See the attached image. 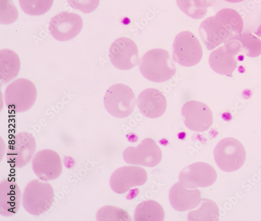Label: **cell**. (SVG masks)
I'll use <instances>...</instances> for the list:
<instances>
[{
    "label": "cell",
    "mask_w": 261,
    "mask_h": 221,
    "mask_svg": "<svg viewBox=\"0 0 261 221\" xmlns=\"http://www.w3.org/2000/svg\"><path fill=\"white\" fill-rule=\"evenodd\" d=\"M139 68L146 79L154 82L168 81L176 72L175 64L169 52L161 49L147 52L140 60Z\"/></svg>",
    "instance_id": "cell-1"
},
{
    "label": "cell",
    "mask_w": 261,
    "mask_h": 221,
    "mask_svg": "<svg viewBox=\"0 0 261 221\" xmlns=\"http://www.w3.org/2000/svg\"><path fill=\"white\" fill-rule=\"evenodd\" d=\"M54 198V191L49 183L35 179L27 185L23 195L22 203L28 213L39 216L51 208Z\"/></svg>",
    "instance_id": "cell-2"
},
{
    "label": "cell",
    "mask_w": 261,
    "mask_h": 221,
    "mask_svg": "<svg viewBox=\"0 0 261 221\" xmlns=\"http://www.w3.org/2000/svg\"><path fill=\"white\" fill-rule=\"evenodd\" d=\"M37 95L36 87L31 81L25 78L17 79L6 88V104L15 113L25 112L34 105Z\"/></svg>",
    "instance_id": "cell-3"
},
{
    "label": "cell",
    "mask_w": 261,
    "mask_h": 221,
    "mask_svg": "<svg viewBox=\"0 0 261 221\" xmlns=\"http://www.w3.org/2000/svg\"><path fill=\"white\" fill-rule=\"evenodd\" d=\"M136 102L132 88L123 84H116L109 88L103 100L107 112L118 118H126L132 114Z\"/></svg>",
    "instance_id": "cell-4"
},
{
    "label": "cell",
    "mask_w": 261,
    "mask_h": 221,
    "mask_svg": "<svg viewBox=\"0 0 261 221\" xmlns=\"http://www.w3.org/2000/svg\"><path fill=\"white\" fill-rule=\"evenodd\" d=\"M214 154L217 166L227 172H234L240 169L246 159L244 146L233 138L221 140L215 147Z\"/></svg>",
    "instance_id": "cell-5"
},
{
    "label": "cell",
    "mask_w": 261,
    "mask_h": 221,
    "mask_svg": "<svg viewBox=\"0 0 261 221\" xmlns=\"http://www.w3.org/2000/svg\"><path fill=\"white\" fill-rule=\"evenodd\" d=\"M203 56L199 40L188 31L179 34L173 44V58L180 65L191 67L198 64Z\"/></svg>",
    "instance_id": "cell-6"
},
{
    "label": "cell",
    "mask_w": 261,
    "mask_h": 221,
    "mask_svg": "<svg viewBox=\"0 0 261 221\" xmlns=\"http://www.w3.org/2000/svg\"><path fill=\"white\" fill-rule=\"evenodd\" d=\"M123 157L128 164L154 167L162 159V152L155 141L146 138L137 147L129 146L123 152Z\"/></svg>",
    "instance_id": "cell-7"
},
{
    "label": "cell",
    "mask_w": 261,
    "mask_h": 221,
    "mask_svg": "<svg viewBox=\"0 0 261 221\" xmlns=\"http://www.w3.org/2000/svg\"><path fill=\"white\" fill-rule=\"evenodd\" d=\"M109 57L115 67L120 70H132L140 61L137 44L127 37L120 38L113 43Z\"/></svg>",
    "instance_id": "cell-8"
},
{
    "label": "cell",
    "mask_w": 261,
    "mask_h": 221,
    "mask_svg": "<svg viewBox=\"0 0 261 221\" xmlns=\"http://www.w3.org/2000/svg\"><path fill=\"white\" fill-rule=\"evenodd\" d=\"M36 148V141L31 134L27 132L19 133L10 143L8 162L13 167L23 168L31 162Z\"/></svg>",
    "instance_id": "cell-9"
},
{
    "label": "cell",
    "mask_w": 261,
    "mask_h": 221,
    "mask_svg": "<svg viewBox=\"0 0 261 221\" xmlns=\"http://www.w3.org/2000/svg\"><path fill=\"white\" fill-rule=\"evenodd\" d=\"M83 25V19L79 15L65 12L51 18L49 29L51 35L57 40L67 41L80 34Z\"/></svg>",
    "instance_id": "cell-10"
},
{
    "label": "cell",
    "mask_w": 261,
    "mask_h": 221,
    "mask_svg": "<svg viewBox=\"0 0 261 221\" xmlns=\"http://www.w3.org/2000/svg\"><path fill=\"white\" fill-rule=\"evenodd\" d=\"M217 179L215 170L205 163H196L184 168L180 173L179 181L188 189L207 187L213 185Z\"/></svg>",
    "instance_id": "cell-11"
},
{
    "label": "cell",
    "mask_w": 261,
    "mask_h": 221,
    "mask_svg": "<svg viewBox=\"0 0 261 221\" xmlns=\"http://www.w3.org/2000/svg\"><path fill=\"white\" fill-rule=\"evenodd\" d=\"M33 170L43 181L54 180L61 175L62 166L58 152L49 149L38 151L32 162Z\"/></svg>",
    "instance_id": "cell-12"
},
{
    "label": "cell",
    "mask_w": 261,
    "mask_h": 221,
    "mask_svg": "<svg viewBox=\"0 0 261 221\" xmlns=\"http://www.w3.org/2000/svg\"><path fill=\"white\" fill-rule=\"evenodd\" d=\"M147 181V174L144 169L136 166H124L113 172L110 185L114 192L123 194L132 187L143 185Z\"/></svg>",
    "instance_id": "cell-13"
},
{
    "label": "cell",
    "mask_w": 261,
    "mask_h": 221,
    "mask_svg": "<svg viewBox=\"0 0 261 221\" xmlns=\"http://www.w3.org/2000/svg\"><path fill=\"white\" fill-rule=\"evenodd\" d=\"M181 114L186 126L195 132L206 131L213 123L212 111L202 102L192 101L186 103L182 108Z\"/></svg>",
    "instance_id": "cell-14"
},
{
    "label": "cell",
    "mask_w": 261,
    "mask_h": 221,
    "mask_svg": "<svg viewBox=\"0 0 261 221\" xmlns=\"http://www.w3.org/2000/svg\"><path fill=\"white\" fill-rule=\"evenodd\" d=\"M137 104L140 111L149 118H158L163 116L167 108L165 97L156 88H149L139 95Z\"/></svg>",
    "instance_id": "cell-15"
},
{
    "label": "cell",
    "mask_w": 261,
    "mask_h": 221,
    "mask_svg": "<svg viewBox=\"0 0 261 221\" xmlns=\"http://www.w3.org/2000/svg\"><path fill=\"white\" fill-rule=\"evenodd\" d=\"M169 197L172 207L179 211H186L197 208L202 201L200 190H188L180 182H177L172 186Z\"/></svg>",
    "instance_id": "cell-16"
},
{
    "label": "cell",
    "mask_w": 261,
    "mask_h": 221,
    "mask_svg": "<svg viewBox=\"0 0 261 221\" xmlns=\"http://www.w3.org/2000/svg\"><path fill=\"white\" fill-rule=\"evenodd\" d=\"M21 192L17 183L9 179L0 183V214L12 216L20 208Z\"/></svg>",
    "instance_id": "cell-17"
},
{
    "label": "cell",
    "mask_w": 261,
    "mask_h": 221,
    "mask_svg": "<svg viewBox=\"0 0 261 221\" xmlns=\"http://www.w3.org/2000/svg\"><path fill=\"white\" fill-rule=\"evenodd\" d=\"M20 62L17 54L10 49L0 51V81L5 84L14 79L18 74Z\"/></svg>",
    "instance_id": "cell-18"
},
{
    "label": "cell",
    "mask_w": 261,
    "mask_h": 221,
    "mask_svg": "<svg viewBox=\"0 0 261 221\" xmlns=\"http://www.w3.org/2000/svg\"><path fill=\"white\" fill-rule=\"evenodd\" d=\"M165 216L162 206L157 202L152 200L140 204L135 212V220L137 221H163Z\"/></svg>",
    "instance_id": "cell-19"
},
{
    "label": "cell",
    "mask_w": 261,
    "mask_h": 221,
    "mask_svg": "<svg viewBox=\"0 0 261 221\" xmlns=\"http://www.w3.org/2000/svg\"><path fill=\"white\" fill-rule=\"evenodd\" d=\"M219 209L216 204L207 199H202L201 207L197 210L190 211L188 215V220H217L219 219Z\"/></svg>",
    "instance_id": "cell-20"
},
{
    "label": "cell",
    "mask_w": 261,
    "mask_h": 221,
    "mask_svg": "<svg viewBox=\"0 0 261 221\" xmlns=\"http://www.w3.org/2000/svg\"><path fill=\"white\" fill-rule=\"evenodd\" d=\"M199 33L209 50L218 46L221 34L214 18H209L203 21L199 28Z\"/></svg>",
    "instance_id": "cell-21"
},
{
    "label": "cell",
    "mask_w": 261,
    "mask_h": 221,
    "mask_svg": "<svg viewBox=\"0 0 261 221\" xmlns=\"http://www.w3.org/2000/svg\"><path fill=\"white\" fill-rule=\"evenodd\" d=\"M20 8L27 14L39 16L45 14L51 8L54 0H19Z\"/></svg>",
    "instance_id": "cell-22"
},
{
    "label": "cell",
    "mask_w": 261,
    "mask_h": 221,
    "mask_svg": "<svg viewBox=\"0 0 261 221\" xmlns=\"http://www.w3.org/2000/svg\"><path fill=\"white\" fill-rule=\"evenodd\" d=\"M97 220H130L132 218L125 210L114 206H106L97 212Z\"/></svg>",
    "instance_id": "cell-23"
},
{
    "label": "cell",
    "mask_w": 261,
    "mask_h": 221,
    "mask_svg": "<svg viewBox=\"0 0 261 221\" xmlns=\"http://www.w3.org/2000/svg\"><path fill=\"white\" fill-rule=\"evenodd\" d=\"M176 2L179 9L192 18L201 19L207 12L206 8L199 7L194 0H176Z\"/></svg>",
    "instance_id": "cell-24"
},
{
    "label": "cell",
    "mask_w": 261,
    "mask_h": 221,
    "mask_svg": "<svg viewBox=\"0 0 261 221\" xmlns=\"http://www.w3.org/2000/svg\"><path fill=\"white\" fill-rule=\"evenodd\" d=\"M18 11L11 0H1L0 21L3 24L13 23L18 18Z\"/></svg>",
    "instance_id": "cell-25"
},
{
    "label": "cell",
    "mask_w": 261,
    "mask_h": 221,
    "mask_svg": "<svg viewBox=\"0 0 261 221\" xmlns=\"http://www.w3.org/2000/svg\"><path fill=\"white\" fill-rule=\"evenodd\" d=\"M67 1L68 4L72 8L86 14L94 11L100 3V0H67Z\"/></svg>",
    "instance_id": "cell-26"
},
{
    "label": "cell",
    "mask_w": 261,
    "mask_h": 221,
    "mask_svg": "<svg viewBox=\"0 0 261 221\" xmlns=\"http://www.w3.org/2000/svg\"><path fill=\"white\" fill-rule=\"evenodd\" d=\"M207 0H194V2L199 7L203 8H206L207 6Z\"/></svg>",
    "instance_id": "cell-27"
}]
</instances>
